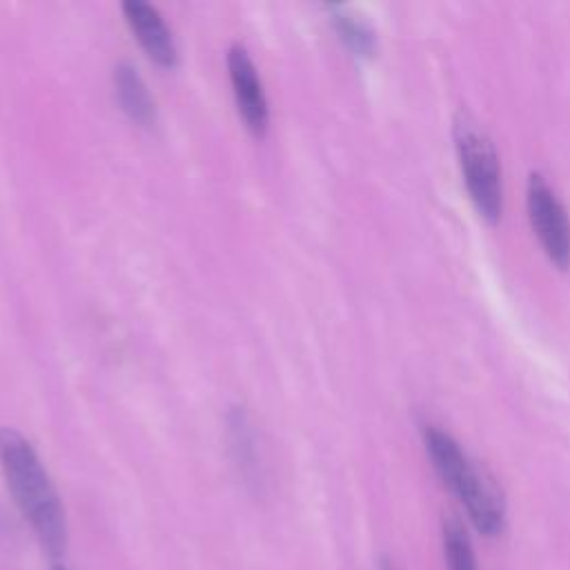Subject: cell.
I'll return each mask as SVG.
<instances>
[{"instance_id": "cell-4", "label": "cell", "mask_w": 570, "mask_h": 570, "mask_svg": "<svg viewBox=\"0 0 570 570\" xmlns=\"http://www.w3.org/2000/svg\"><path fill=\"white\" fill-rule=\"evenodd\" d=\"M528 214L541 247L559 267L570 265V220L554 189L543 176L532 174L528 180Z\"/></svg>"}, {"instance_id": "cell-8", "label": "cell", "mask_w": 570, "mask_h": 570, "mask_svg": "<svg viewBox=\"0 0 570 570\" xmlns=\"http://www.w3.org/2000/svg\"><path fill=\"white\" fill-rule=\"evenodd\" d=\"M227 436L232 456L240 470V474L254 483L258 479V450H256V434L254 425L245 412V407H232L227 414Z\"/></svg>"}, {"instance_id": "cell-1", "label": "cell", "mask_w": 570, "mask_h": 570, "mask_svg": "<svg viewBox=\"0 0 570 570\" xmlns=\"http://www.w3.org/2000/svg\"><path fill=\"white\" fill-rule=\"evenodd\" d=\"M0 468L7 488L51 563L65 557L69 528L60 494L31 441L16 428H0Z\"/></svg>"}, {"instance_id": "cell-6", "label": "cell", "mask_w": 570, "mask_h": 570, "mask_svg": "<svg viewBox=\"0 0 570 570\" xmlns=\"http://www.w3.org/2000/svg\"><path fill=\"white\" fill-rule=\"evenodd\" d=\"M120 9L147 56L163 67H174L178 62V47L163 13L147 0H125Z\"/></svg>"}, {"instance_id": "cell-11", "label": "cell", "mask_w": 570, "mask_h": 570, "mask_svg": "<svg viewBox=\"0 0 570 570\" xmlns=\"http://www.w3.org/2000/svg\"><path fill=\"white\" fill-rule=\"evenodd\" d=\"M51 570H71V568H67L62 561H58V563H51Z\"/></svg>"}, {"instance_id": "cell-2", "label": "cell", "mask_w": 570, "mask_h": 570, "mask_svg": "<svg viewBox=\"0 0 570 570\" xmlns=\"http://www.w3.org/2000/svg\"><path fill=\"white\" fill-rule=\"evenodd\" d=\"M425 448L436 474L465 505L474 528L485 537L499 534L505 523V508L494 481L479 470L461 445L443 430L428 428Z\"/></svg>"}, {"instance_id": "cell-5", "label": "cell", "mask_w": 570, "mask_h": 570, "mask_svg": "<svg viewBox=\"0 0 570 570\" xmlns=\"http://www.w3.org/2000/svg\"><path fill=\"white\" fill-rule=\"evenodd\" d=\"M227 71L240 118L256 136H263L269 125V105L258 69L240 42L227 49Z\"/></svg>"}, {"instance_id": "cell-3", "label": "cell", "mask_w": 570, "mask_h": 570, "mask_svg": "<svg viewBox=\"0 0 570 570\" xmlns=\"http://www.w3.org/2000/svg\"><path fill=\"white\" fill-rule=\"evenodd\" d=\"M454 140L461 160L463 180L476 212L494 223L501 216V169L497 151L483 129L468 116H459Z\"/></svg>"}, {"instance_id": "cell-9", "label": "cell", "mask_w": 570, "mask_h": 570, "mask_svg": "<svg viewBox=\"0 0 570 570\" xmlns=\"http://www.w3.org/2000/svg\"><path fill=\"white\" fill-rule=\"evenodd\" d=\"M332 22L341 40L356 53V56H370L374 51V33L372 29L354 16L345 7H332Z\"/></svg>"}, {"instance_id": "cell-7", "label": "cell", "mask_w": 570, "mask_h": 570, "mask_svg": "<svg viewBox=\"0 0 570 570\" xmlns=\"http://www.w3.org/2000/svg\"><path fill=\"white\" fill-rule=\"evenodd\" d=\"M114 91L120 109L134 122L142 127H151L156 122V100L136 65L120 60L114 67Z\"/></svg>"}, {"instance_id": "cell-10", "label": "cell", "mask_w": 570, "mask_h": 570, "mask_svg": "<svg viewBox=\"0 0 570 570\" xmlns=\"http://www.w3.org/2000/svg\"><path fill=\"white\" fill-rule=\"evenodd\" d=\"M443 554L448 570H476V557L465 528L456 519L443 523Z\"/></svg>"}]
</instances>
